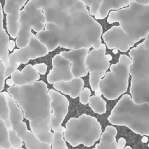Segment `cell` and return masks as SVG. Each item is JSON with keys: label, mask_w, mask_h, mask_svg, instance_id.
Instances as JSON below:
<instances>
[{"label": "cell", "mask_w": 149, "mask_h": 149, "mask_svg": "<svg viewBox=\"0 0 149 149\" xmlns=\"http://www.w3.org/2000/svg\"><path fill=\"white\" fill-rule=\"evenodd\" d=\"M39 79L36 80V81H42L43 82H45V84L47 85L48 91H49L50 90H53L55 91L58 92L60 94H61L62 95H63L64 97H65V98L68 100V113H67L66 116H65V119H64L63 122L61 124V126L64 128H66L65 125L67 124V122L71 119V118H76V119H78L79 116H81V115L86 114L88 115V116H92V117H94L95 119H97V122L100 123V126H101V135L100 137L102 136L103 132L106 130V127L108 126L113 127V124L111 123L109 121V118L106 117V116L103 114H98V113H95L93 111V109L90 108V103H87V104H82L80 101V95H79L78 97H76V98H73L71 96L68 95H65L64 93H63L61 91L56 90L55 88H54L53 84H49L47 81V77H45L44 76V74H39Z\"/></svg>", "instance_id": "obj_1"}, {"label": "cell", "mask_w": 149, "mask_h": 149, "mask_svg": "<svg viewBox=\"0 0 149 149\" xmlns=\"http://www.w3.org/2000/svg\"><path fill=\"white\" fill-rule=\"evenodd\" d=\"M113 127L116 129V141L119 142V139L124 138L126 141L125 148L130 147L132 149L147 148L148 149V141L144 142V138L149 137L148 135H141L140 134L135 133V132L123 125H113Z\"/></svg>", "instance_id": "obj_2"}, {"label": "cell", "mask_w": 149, "mask_h": 149, "mask_svg": "<svg viewBox=\"0 0 149 149\" xmlns=\"http://www.w3.org/2000/svg\"><path fill=\"white\" fill-rule=\"evenodd\" d=\"M71 49H67L65 47H61V46H58L56 49H55L54 50L49 52L45 56H42L39 57V58H35V59H31L29 60V62H27L26 63L23 64L21 63L18 67L17 68V70L19 71H22L25 68H26L27 65H36V64H45V65L47 66L46 71V74H44L45 77H47L49 74L50 73V71H52V68H53V65H52V59L55 56H56L57 55L60 54L61 52H69Z\"/></svg>", "instance_id": "obj_3"}, {"label": "cell", "mask_w": 149, "mask_h": 149, "mask_svg": "<svg viewBox=\"0 0 149 149\" xmlns=\"http://www.w3.org/2000/svg\"><path fill=\"white\" fill-rule=\"evenodd\" d=\"M145 40H146V37H144V38H143V39H141V40L138 41V42H135V43L134 44L132 47H130L129 49L126 51V52H122V51L119 50V49H116V53H114V52H113V49H109V47H108L106 43V42H104V44H103V45H105V46H106V55H111L112 58L111 61H109V68L106 70L105 75L103 76V77H102L100 79H104L105 77H106V74H107L109 72H111V67L112 65H116V64H117L119 62V58H120L121 55H126V56H127L128 58H130L131 60H132V58L130 56V52L132 49H134V48H136L137 47L140 45V44L143 43V42Z\"/></svg>", "instance_id": "obj_4"}, {"label": "cell", "mask_w": 149, "mask_h": 149, "mask_svg": "<svg viewBox=\"0 0 149 149\" xmlns=\"http://www.w3.org/2000/svg\"><path fill=\"white\" fill-rule=\"evenodd\" d=\"M130 7V5H127L126 6V7H121V8H119V9H116V10H110L109 12V14L107 15V16H106L105 18H103V19H98V18H96L95 17L94 15H91V13H90V7H89V6L86 5V7H87V10H88V13H89V15H90V17H93V19H94L95 21H97V23H99V24L102 27V29H103V33H101V36H100V40H101V44H104L105 41H104V39H103V35L106 33V32L107 31L110 30L111 29L112 27H114V26H120V23L119 22H114V23H109V21H108V20H109V15H110V13H111V12L114 11V12H116L118 11V10H123V9H126V8H128V7Z\"/></svg>", "instance_id": "obj_5"}, {"label": "cell", "mask_w": 149, "mask_h": 149, "mask_svg": "<svg viewBox=\"0 0 149 149\" xmlns=\"http://www.w3.org/2000/svg\"><path fill=\"white\" fill-rule=\"evenodd\" d=\"M131 85H132V75L130 74L129 75V79H128V87H127V90L125 93H124L123 94L121 95L118 98L114 99V100H109V99L106 98L104 97L103 94L100 95L101 98L103 100H104L106 103V113H104V115L106 116V117L109 118L110 116V115L111 114V112L113 111V109H114L115 106L117 105V103H119V100L122 99V97H123L124 95H128L132 97V94L130 93V88H131Z\"/></svg>", "instance_id": "obj_6"}, {"label": "cell", "mask_w": 149, "mask_h": 149, "mask_svg": "<svg viewBox=\"0 0 149 149\" xmlns=\"http://www.w3.org/2000/svg\"><path fill=\"white\" fill-rule=\"evenodd\" d=\"M85 66H86V63H85ZM86 68H87V66H86ZM87 75L81 77V79H82L83 81H84V87H83L82 90H84L85 88H88L89 90H90V92H91L90 97H92V96H95V92L93 91V89H92V87H91V85H90V71H89V69L87 68Z\"/></svg>", "instance_id": "obj_7"}, {"label": "cell", "mask_w": 149, "mask_h": 149, "mask_svg": "<svg viewBox=\"0 0 149 149\" xmlns=\"http://www.w3.org/2000/svg\"><path fill=\"white\" fill-rule=\"evenodd\" d=\"M63 140L64 141H65V143H66V146H67V148L68 149H78V148H86V149H95L96 148V145L97 144H98L99 143H100V140H101V137H100V138H99L98 140H97V141H95V142L94 143V144H93V146H90V147H87L86 146H84L83 143H81L80 145L77 146H72L71 145V144L69 143L68 142V141H66V140L65 139V137H64V132L63 133Z\"/></svg>", "instance_id": "obj_8"}, {"label": "cell", "mask_w": 149, "mask_h": 149, "mask_svg": "<svg viewBox=\"0 0 149 149\" xmlns=\"http://www.w3.org/2000/svg\"><path fill=\"white\" fill-rule=\"evenodd\" d=\"M29 1H30V0H26V2H25L24 5H23V7H21V8H20V11H22V10H23V9H24V7H26V4H28V3H29Z\"/></svg>", "instance_id": "obj_9"}, {"label": "cell", "mask_w": 149, "mask_h": 149, "mask_svg": "<svg viewBox=\"0 0 149 149\" xmlns=\"http://www.w3.org/2000/svg\"><path fill=\"white\" fill-rule=\"evenodd\" d=\"M21 148L27 149V148H26V143H25L24 141H23V146H21Z\"/></svg>", "instance_id": "obj_10"}, {"label": "cell", "mask_w": 149, "mask_h": 149, "mask_svg": "<svg viewBox=\"0 0 149 149\" xmlns=\"http://www.w3.org/2000/svg\"><path fill=\"white\" fill-rule=\"evenodd\" d=\"M31 33H33V34L35 35V36H37V34H36V32L35 31H33V29H31Z\"/></svg>", "instance_id": "obj_11"}, {"label": "cell", "mask_w": 149, "mask_h": 149, "mask_svg": "<svg viewBox=\"0 0 149 149\" xmlns=\"http://www.w3.org/2000/svg\"><path fill=\"white\" fill-rule=\"evenodd\" d=\"M0 125H1V124H0Z\"/></svg>", "instance_id": "obj_12"}]
</instances>
